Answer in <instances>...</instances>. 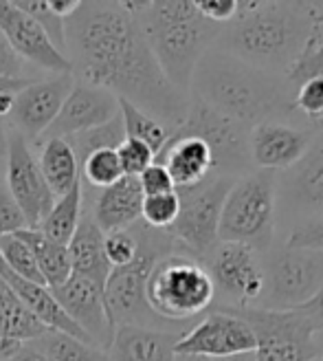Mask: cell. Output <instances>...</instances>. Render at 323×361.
Instances as JSON below:
<instances>
[{
    "label": "cell",
    "mask_w": 323,
    "mask_h": 361,
    "mask_svg": "<svg viewBox=\"0 0 323 361\" xmlns=\"http://www.w3.org/2000/svg\"><path fill=\"white\" fill-rule=\"evenodd\" d=\"M64 42L80 82L110 90L172 133L183 123L189 97L170 84L123 3H82L64 20Z\"/></svg>",
    "instance_id": "obj_1"
},
{
    "label": "cell",
    "mask_w": 323,
    "mask_h": 361,
    "mask_svg": "<svg viewBox=\"0 0 323 361\" xmlns=\"http://www.w3.org/2000/svg\"><path fill=\"white\" fill-rule=\"evenodd\" d=\"M0 33L23 62L27 60L56 75L70 73L68 58L51 42L46 31L11 0H0Z\"/></svg>",
    "instance_id": "obj_17"
},
{
    "label": "cell",
    "mask_w": 323,
    "mask_h": 361,
    "mask_svg": "<svg viewBox=\"0 0 323 361\" xmlns=\"http://www.w3.org/2000/svg\"><path fill=\"white\" fill-rule=\"evenodd\" d=\"M11 361H49L38 348H33L31 344H23V348L18 350V355Z\"/></svg>",
    "instance_id": "obj_46"
},
{
    "label": "cell",
    "mask_w": 323,
    "mask_h": 361,
    "mask_svg": "<svg viewBox=\"0 0 323 361\" xmlns=\"http://www.w3.org/2000/svg\"><path fill=\"white\" fill-rule=\"evenodd\" d=\"M137 233L139 251L137 258L119 269H113L103 284V298L108 306V315L113 319L115 331L119 326H143V329H156L160 331L163 324L148 304L146 284L152 267L165 256L181 254L167 231L150 229L148 225H132Z\"/></svg>",
    "instance_id": "obj_5"
},
{
    "label": "cell",
    "mask_w": 323,
    "mask_h": 361,
    "mask_svg": "<svg viewBox=\"0 0 323 361\" xmlns=\"http://www.w3.org/2000/svg\"><path fill=\"white\" fill-rule=\"evenodd\" d=\"M172 135H191L203 139L213 152L215 170H222L224 174H229L231 170H238L248 159V130L211 111L209 106L194 97L189 99V108L183 123Z\"/></svg>",
    "instance_id": "obj_15"
},
{
    "label": "cell",
    "mask_w": 323,
    "mask_h": 361,
    "mask_svg": "<svg viewBox=\"0 0 323 361\" xmlns=\"http://www.w3.org/2000/svg\"><path fill=\"white\" fill-rule=\"evenodd\" d=\"M115 117H119V99L110 90L75 82L42 139H68L84 130L99 128Z\"/></svg>",
    "instance_id": "obj_18"
},
{
    "label": "cell",
    "mask_w": 323,
    "mask_h": 361,
    "mask_svg": "<svg viewBox=\"0 0 323 361\" xmlns=\"http://www.w3.org/2000/svg\"><path fill=\"white\" fill-rule=\"evenodd\" d=\"M218 361H258V359H255V350H253V353H242V355L227 357V359H218Z\"/></svg>",
    "instance_id": "obj_50"
},
{
    "label": "cell",
    "mask_w": 323,
    "mask_h": 361,
    "mask_svg": "<svg viewBox=\"0 0 323 361\" xmlns=\"http://www.w3.org/2000/svg\"><path fill=\"white\" fill-rule=\"evenodd\" d=\"M293 106L310 119H323V78H310L295 88Z\"/></svg>",
    "instance_id": "obj_38"
},
{
    "label": "cell",
    "mask_w": 323,
    "mask_h": 361,
    "mask_svg": "<svg viewBox=\"0 0 323 361\" xmlns=\"http://www.w3.org/2000/svg\"><path fill=\"white\" fill-rule=\"evenodd\" d=\"M33 348H38L49 361H106L101 359L103 353L86 341L62 333V331H46L35 341H31Z\"/></svg>",
    "instance_id": "obj_30"
},
{
    "label": "cell",
    "mask_w": 323,
    "mask_h": 361,
    "mask_svg": "<svg viewBox=\"0 0 323 361\" xmlns=\"http://www.w3.org/2000/svg\"><path fill=\"white\" fill-rule=\"evenodd\" d=\"M319 23V11L303 3H240L213 47L279 78L293 68Z\"/></svg>",
    "instance_id": "obj_2"
},
{
    "label": "cell",
    "mask_w": 323,
    "mask_h": 361,
    "mask_svg": "<svg viewBox=\"0 0 323 361\" xmlns=\"http://www.w3.org/2000/svg\"><path fill=\"white\" fill-rule=\"evenodd\" d=\"M137 18L152 56L170 84L189 93L198 60L215 44L222 31L198 13L194 3H123Z\"/></svg>",
    "instance_id": "obj_4"
},
{
    "label": "cell",
    "mask_w": 323,
    "mask_h": 361,
    "mask_svg": "<svg viewBox=\"0 0 323 361\" xmlns=\"http://www.w3.org/2000/svg\"><path fill=\"white\" fill-rule=\"evenodd\" d=\"M174 361H215V359H209V357H198V355H176Z\"/></svg>",
    "instance_id": "obj_51"
},
{
    "label": "cell",
    "mask_w": 323,
    "mask_h": 361,
    "mask_svg": "<svg viewBox=\"0 0 323 361\" xmlns=\"http://www.w3.org/2000/svg\"><path fill=\"white\" fill-rule=\"evenodd\" d=\"M194 5L205 20L220 25V27L229 25L233 18L238 16V9H240L238 0H198V3H194Z\"/></svg>",
    "instance_id": "obj_41"
},
{
    "label": "cell",
    "mask_w": 323,
    "mask_h": 361,
    "mask_svg": "<svg viewBox=\"0 0 323 361\" xmlns=\"http://www.w3.org/2000/svg\"><path fill=\"white\" fill-rule=\"evenodd\" d=\"M103 251H106L108 264L113 269L130 264L137 258V251H139V240H137V233L132 231V227L123 229V231L103 233Z\"/></svg>",
    "instance_id": "obj_36"
},
{
    "label": "cell",
    "mask_w": 323,
    "mask_h": 361,
    "mask_svg": "<svg viewBox=\"0 0 323 361\" xmlns=\"http://www.w3.org/2000/svg\"><path fill=\"white\" fill-rule=\"evenodd\" d=\"M80 172L88 185L99 188V190L113 185L119 178H123V170L119 164L117 150H97L93 154H88L80 164Z\"/></svg>",
    "instance_id": "obj_33"
},
{
    "label": "cell",
    "mask_w": 323,
    "mask_h": 361,
    "mask_svg": "<svg viewBox=\"0 0 323 361\" xmlns=\"http://www.w3.org/2000/svg\"><path fill=\"white\" fill-rule=\"evenodd\" d=\"M119 115H121L125 139H134V141L146 143L148 148H152V152L156 157L167 146L172 130H167L163 123L150 117L148 113H143L141 108L132 106L125 99H119Z\"/></svg>",
    "instance_id": "obj_29"
},
{
    "label": "cell",
    "mask_w": 323,
    "mask_h": 361,
    "mask_svg": "<svg viewBox=\"0 0 323 361\" xmlns=\"http://www.w3.org/2000/svg\"><path fill=\"white\" fill-rule=\"evenodd\" d=\"M13 102H15V93H0V119L11 115Z\"/></svg>",
    "instance_id": "obj_48"
},
{
    "label": "cell",
    "mask_w": 323,
    "mask_h": 361,
    "mask_svg": "<svg viewBox=\"0 0 323 361\" xmlns=\"http://www.w3.org/2000/svg\"><path fill=\"white\" fill-rule=\"evenodd\" d=\"M70 267L73 274L84 276L97 284H106L108 276H110L113 267L106 260L103 251V231L97 227V223L91 216H82V221L73 233V238L66 245Z\"/></svg>",
    "instance_id": "obj_24"
},
{
    "label": "cell",
    "mask_w": 323,
    "mask_h": 361,
    "mask_svg": "<svg viewBox=\"0 0 323 361\" xmlns=\"http://www.w3.org/2000/svg\"><path fill=\"white\" fill-rule=\"evenodd\" d=\"M178 212H181V198H178L176 192L158 194V196H143L141 221L150 229L167 231L178 219Z\"/></svg>",
    "instance_id": "obj_34"
},
{
    "label": "cell",
    "mask_w": 323,
    "mask_h": 361,
    "mask_svg": "<svg viewBox=\"0 0 323 361\" xmlns=\"http://www.w3.org/2000/svg\"><path fill=\"white\" fill-rule=\"evenodd\" d=\"M242 317L253 331L258 361H312L319 359L315 344L317 329L301 309L268 311V309H227Z\"/></svg>",
    "instance_id": "obj_9"
},
{
    "label": "cell",
    "mask_w": 323,
    "mask_h": 361,
    "mask_svg": "<svg viewBox=\"0 0 323 361\" xmlns=\"http://www.w3.org/2000/svg\"><path fill=\"white\" fill-rule=\"evenodd\" d=\"M80 221H82V180L68 194H64L53 203L51 212L46 214V219L40 223L38 229L51 240L68 245Z\"/></svg>",
    "instance_id": "obj_28"
},
{
    "label": "cell",
    "mask_w": 323,
    "mask_h": 361,
    "mask_svg": "<svg viewBox=\"0 0 323 361\" xmlns=\"http://www.w3.org/2000/svg\"><path fill=\"white\" fill-rule=\"evenodd\" d=\"M64 315L88 337L97 350H108L115 337L113 319L108 315L103 286L84 276L70 274V278L58 288H49Z\"/></svg>",
    "instance_id": "obj_14"
},
{
    "label": "cell",
    "mask_w": 323,
    "mask_h": 361,
    "mask_svg": "<svg viewBox=\"0 0 323 361\" xmlns=\"http://www.w3.org/2000/svg\"><path fill=\"white\" fill-rule=\"evenodd\" d=\"M178 333L143 329V326H119L108 348L110 361H174Z\"/></svg>",
    "instance_id": "obj_22"
},
{
    "label": "cell",
    "mask_w": 323,
    "mask_h": 361,
    "mask_svg": "<svg viewBox=\"0 0 323 361\" xmlns=\"http://www.w3.org/2000/svg\"><path fill=\"white\" fill-rule=\"evenodd\" d=\"M289 249H308V251H323V216L310 219L293 229L289 243Z\"/></svg>",
    "instance_id": "obj_39"
},
{
    "label": "cell",
    "mask_w": 323,
    "mask_h": 361,
    "mask_svg": "<svg viewBox=\"0 0 323 361\" xmlns=\"http://www.w3.org/2000/svg\"><path fill=\"white\" fill-rule=\"evenodd\" d=\"M0 331L18 344H31L49 331L3 280H0Z\"/></svg>",
    "instance_id": "obj_27"
},
{
    "label": "cell",
    "mask_w": 323,
    "mask_h": 361,
    "mask_svg": "<svg viewBox=\"0 0 323 361\" xmlns=\"http://www.w3.org/2000/svg\"><path fill=\"white\" fill-rule=\"evenodd\" d=\"M0 256H3L5 264L13 271L18 278H23L27 282L46 286L42 280V274L38 269V262H35L33 251L27 247L25 240H20L15 233H9V236L0 238Z\"/></svg>",
    "instance_id": "obj_32"
},
{
    "label": "cell",
    "mask_w": 323,
    "mask_h": 361,
    "mask_svg": "<svg viewBox=\"0 0 323 361\" xmlns=\"http://www.w3.org/2000/svg\"><path fill=\"white\" fill-rule=\"evenodd\" d=\"M189 90L194 99L248 133L289 108V86L281 78L264 73L218 47H211L196 64Z\"/></svg>",
    "instance_id": "obj_3"
},
{
    "label": "cell",
    "mask_w": 323,
    "mask_h": 361,
    "mask_svg": "<svg viewBox=\"0 0 323 361\" xmlns=\"http://www.w3.org/2000/svg\"><path fill=\"white\" fill-rule=\"evenodd\" d=\"M277 178L275 172L258 170L233 180L224 198L218 238L238 243L255 254H268L275 240Z\"/></svg>",
    "instance_id": "obj_6"
},
{
    "label": "cell",
    "mask_w": 323,
    "mask_h": 361,
    "mask_svg": "<svg viewBox=\"0 0 323 361\" xmlns=\"http://www.w3.org/2000/svg\"><path fill=\"white\" fill-rule=\"evenodd\" d=\"M137 178H139V185H141L143 196H158V194L176 192L170 172L165 170L163 164H156V161H154L150 168L143 170Z\"/></svg>",
    "instance_id": "obj_40"
},
{
    "label": "cell",
    "mask_w": 323,
    "mask_h": 361,
    "mask_svg": "<svg viewBox=\"0 0 323 361\" xmlns=\"http://www.w3.org/2000/svg\"><path fill=\"white\" fill-rule=\"evenodd\" d=\"M7 146H9V133L5 119H0V159H7Z\"/></svg>",
    "instance_id": "obj_49"
},
{
    "label": "cell",
    "mask_w": 323,
    "mask_h": 361,
    "mask_svg": "<svg viewBox=\"0 0 323 361\" xmlns=\"http://www.w3.org/2000/svg\"><path fill=\"white\" fill-rule=\"evenodd\" d=\"M156 164L165 166L176 190L198 185L215 170L211 148L191 135H172L167 146L156 157Z\"/></svg>",
    "instance_id": "obj_20"
},
{
    "label": "cell",
    "mask_w": 323,
    "mask_h": 361,
    "mask_svg": "<svg viewBox=\"0 0 323 361\" xmlns=\"http://www.w3.org/2000/svg\"><path fill=\"white\" fill-rule=\"evenodd\" d=\"M317 361H323V355H321V357H319V359H317Z\"/></svg>",
    "instance_id": "obj_52"
},
{
    "label": "cell",
    "mask_w": 323,
    "mask_h": 361,
    "mask_svg": "<svg viewBox=\"0 0 323 361\" xmlns=\"http://www.w3.org/2000/svg\"><path fill=\"white\" fill-rule=\"evenodd\" d=\"M312 148V130L268 119L251 128L246 150L258 170H291Z\"/></svg>",
    "instance_id": "obj_16"
},
{
    "label": "cell",
    "mask_w": 323,
    "mask_h": 361,
    "mask_svg": "<svg viewBox=\"0 0 323 361\" xmlns=\"http://www.w3.org/2000/svg\"><path fill=\"white\" fill-rule=\"evenodd\" d=\"M38 166L51 194L56 196V201L68 194L82 180L77 157L66 139H46Z\"/></svg>",
    "instance_id": "obj_25"
},
{
    "label": "cell",
    "mask_w": 323,
    "mask_h": 361,
    "mask_svg": "<svg viewBox=\"0 0 323 361\" xmlns=\"http://www.w3.org/2000/svg\"><path fill=\"white\" fill-rule=\"evenodd\" d=\"M125 139V133H123V123H121V115L115 117L113 121H108L99 128H91V130H84L80 135H73L68 137V146L73 148L75 157H77V164L93 154L97 150H117Z\"/></svg>",
    "instance_id": "obj_31"
},
{
    "label": "cell",
    "mask_w": 323,
    "mask_h": 361,
    "mask_svg": "<svg viewBox=\"0 0 323 361\" xmlns=\"http://www.w3.org/2000/svg\"><path fill=\"white\" fill-rule=\"evenodd\" d=\"M0 78L9 80H27L25 75V62L13 53L5 35L0 33Z\"/></svg>",
    "instance_id": "obj_43"
},
{
    "label": "cell",
    "mask_w": 323,
    "mask_h": 361,
    "mask_svg": "<svg viewBox=\"0 0 323 361\" xmlns=\"http://www.w3.org/2000/svg\"><path fill=\"white\" fill-rule=\"evenodd\" d=\"M233 180L236 178L231 174H220L209 176L194 188L176 190L181 198V212L167 233L183 256L203 262L218 247L220 214Z\"/></svg>",
    "instance_id": "obj_8"
},
{
    "label": "cell",
    "mask_w": 323,
    "mask_h": 361,
    "mask_svg": "<svg viewBox=\"0 0 323 361\" xmlns=\"http://www.w3.org/2000/svg\"><path fill=\"white\" fill-rule=\"evenodd\" d=\"M312 361H317V359H312Z\"/></svg>",
    "instance_id": "obj_53"
},
{
    "label": "cell",
    "mask_w": 323,
    "mask_h": 361,
    "mask_svg": "<svg viewBox=\"0 0 323 361\" xmlns=\"http://www.w3.org/2000/svg\"><path fill=\"white\" fill-rule=\"evenodd\" d=\"M33 80L27 78V80H9V78H0V93H18V90H23L25 86H29Z\"/></svg>",
    "instance_id": "obj_47"
},
{
    "label": "cell",
    "mask_w": 323,
    "mask_h": 361,
    "mask_svg": "<svg viewBox=\"0 0 323 361\" xmlns=\"http://www.w3.org/2000/svg\"><path fill=\"white\" fill-rule=\"evenodd\" d=\"M25 227H27V223H25V216H23L20 207L15 205L9 190L0 185V238L20 231Z\"/></svg>",
    "instance_id": "obj_42"
},
{
    "label": "cell",
    "mask_w": 323,
    "mask_h": 361,
    "mask_svg": "<svg viewBox=\"0 0 323 361\" xmlns=\"http://www.w3.org/2000/svg\"><path fill=\"white\" fill-rule=\"evenodd\" d=\"M46 3H49V9L53 11V16H58L60 20H68L82 5L80 0H46Z\"/></svg>",
    "instance_id": "obj_45"
},
{
    "label": "cell",
    "mask_w": 323,
    "mask_h": 361,
    "mask_svg": "<svg viewBox=\"0 0 323 361\" xmlns=\"http://www.w3.org/2000/svg\"><path fill=\"white\" fill-rule=\"evenodd\" d=\"M7 190L20 207L29 229H38L51 212L56 196L51 194L40 166L31 154L27 139L15 128L9 130L7 146Z\"/></svg>",
    "instance_id": "obj_12"
},
{
    "label": "cell",
    "mask_w": 323,
    "mask_h": 361,
    "mask_svg": "<svg viewBox=\"0 0 323 361\" xmlns=\"http://www.w3.org/2000/svg\"><path fill=\"white\" fill-rule=\"evenodd\" d=\"M143 192L137 176H123L117 183L108 185L99 192L93 221L103 233L130 229L141 221Z\"/></svg>",
    "instance_id": "obj_21"
},
{
    "label": "cell",
    "mask_w": 323,
    "mask_h": 361,
    "mask_svg": "<svg viewBox=\"0 0 323 361\" xmlns=\"http://www.w3.org/2000/svg\"><path fill=\"white\" fill-rule=\"evenodd\" d=\"M15 236L25 240L27 247L33 251L46 288H58L70 278L73 267H70V256H68L66 245L51 240L40 229H29V227L15 231Z\"/></svg>",
    "instance_id": "obj_26"
},
{
    "label": "cell",
    "mask_w": 323,
    "mask_h": 361,
    "mask_svg": "<svg viewBox=\"0 0 323 361\" xmlns=\"http://www.w3.org/2000/svg\"><path fill=\"white\" fill-rule=\"evenodd\" d=\"M317 126L321 139L312 143L306 157L291 168V174L286 178V194L291 203L312 212L323 209V119H317Z\"/></svg>",
    "instance_id": "obj_23"
},
{
    "label": "cell",
    "mask_w": 323,
    "mask_h": 361,
    "mask_svg": "<svg viewBox=\"0 0 323 361\" xmlns=\"http://www.w3.org/2000/svg\"><path fill=\"white\" fill-rule=\"evenodd\" d=\"M299 309L310 317V322L315 324V329H317V335L323 333V286H321V291L308 304L299 306Z\"/></svg>",
    "instance_id": "obj_44"
},
{
    "label": "cell",
    "mask_w": 323,
    "mask_h": 361,
    "mask_svg": "<svg viewBox=\"0 0 323 361\" xmlns=\"http://www.w3.org/2000/svg\"><path fill=\"white\" fill-rule=\"evenodd\" d=\"M117 157L123 170V176H139L146 168H150L156 154L152 152V148H148L146 143L134 141V139H123V143L117 148Z\"/></svg>",
    "instance_id": "obj_37"
},
{
    "label": "cell",
    "mask_w": 323,
    "mask_h": 361,
    "mask_svg": "<svg viewBox=\"0 0 323 361\" xmlns=\"http://www.w3.org/2000/svg\"><path fill=\"white\" fill-rule=\"evenodd\" d=\"M75 86L73 73L53 75L49 80H33L15 93L11 119L25 139H42L46 128L58 117L70 88Z\"/></svg>",
    "instance_id": "obj_19"
},
{
    "label": "cell",
    "mask_w": 323,
    "mask_h": 361,
    "mask_svg": "<svg viewBox=\"0 0 323 361\" xmlns=\"http://www.w3.org/2000/svg\"><path fill=\"white\" fill-rule=\"evenodd\" d=\"M146 295L150 309L160 319L181 324L209 309L215 298V286L203 262L172 254L152 267Z\"/></svg>",
    "instance_id": "obj_7"
},
{
    "label": "cell",
    "mask_w": 323,
    "mask_h": 361,
    "mask_svg": "<svg viewBox=\"0 0 323 361\" xmlns=\"http://www.w3.org/2000/svg\"><path fill=\"white\" fill-rule=\"evenodd\" d=\"M323 286V251L281 249L264 267L260 309L291 311L308 304Z\"/></svg>",
    "instance_id": "obj_10"
},
{
    "label": "cell",
    "mask_w": 323,
    "mask_h": 361,
    "mask_svg": "<svg viewBox=\"0 0 323 361\" xmlns=\"http://www.w3.org/2000/svg\"><path fill=\"white\" fill-rule=\"evenodd\" d=\"M13 5L18 9H23L27 16H31L33 20L46 31L51 42L64 53V49H66V42H64V20H60L58 16H53V11L49 9L46 0H15ZM64 56H66V53H64Z\"/></svg>",
    "instance_id": "obj_35"
},
{
    "label": "cell",
    "mask_w": 323,
    "mask_h": 361,
    "mask_svg": "<svg viewBox=\"0 0 323 361\" xmlns=\"http://www.w3.org/2000/svg\"><path fill=\"white\" fill-rule=\"evenodd\" d=\"M205 269L215 288L233 304L227 309H246L264 293V264L253 249L238 243H218L205 258Z\"/></svg>",
    "instance_id": "obj_11"
},
{
    "label": "cell",
    "mask_w": 323,
    "mask_h": 361,
    "mask_svg": "<svg viewBox=\"0 0 323 361\" xmlns=\"http://www.w3.org/2000/svg\"><path fill=\"white\" fill-rule=\"evenodd\" d=\"M258 339L248 324L227 309L213 311L176 341V355H198L209 359H227L253 353Z\"/></svg>",
    "instance_id": "obj_13"
}]
</instances>
